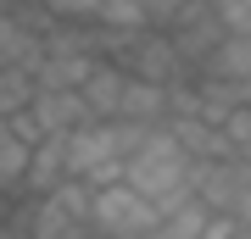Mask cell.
<instances>
[{"mask_svg":"<svg viewBox=\"0 0 251 239\" xmlns=\"http://www.w3.org/2000/svg\"><path fill=\"white\" fill-rule=\"evenodd\" d=\"M45 11L56 22H90V28H100V0H45Z\"/></svg>","mask_w":251,"mask_h":239,"instance_id":"5bb4252c","label":"cell"},{"mask_svg":"<svg viewBox=\"0 0 251 239\" xmlns=\"http://www.w3.org/2000/svg\"><path fill=\"white\" fill-rule=\"evenodd\" d=\"M23 228L34 239H95V184L67 178L50 195H34V212Z\"/></svg>","mask_w":251,"mask_h":239,"instance_id":"7a4b0ae2","label":"cell"},{"mask_svg":"<svg viewBox=\"0 0 251 239\" xmlns=\"http://www.w3.org/2000/svg\"><path fill=\"white\" fill-rule=\"evenodd\" d=\"M156 228H162L156 200H145L128 178L95 189V234H112V239H156Z\"/></svg>","mask_w":251,"mask_h":239,"instance_id":"277c9868","label":"cell"},{"mask_svg":"<svg viewBox=\"0 0 251 239\" xmlns=\"http://www.w3.org/2000/svg\"><path fill=\"white\" fill-rule=\"evenodd\" d=\"M100 28L106 34H145L151 11H145V0H100Z\"/></svg>","mask_w":251,"mask_h":239,"instance_id":"7c38bea8","label":"cell"},{"mask_svg":"<svg viewBox=\"0 0 251 239\" xmlns=\"http://www.w3.org/2000/svg\"><path fill=\"white\" fill-rule=\"evenodd\" d=\"M206 72H212V78H229V84H246V78H251V34H229V39L212 50Z\"/></svg>","mask_w":251,"mask_h":239,"instance_id":"30bf717a","label":"cell"},{"mask_svg":"<svg viewBox=\"0 0 251 239\" xmlns=\"http://www.w3.org/2000/svg\"><path fill=\"white\" fill-rule=\"evenodd\" d=\"M212 206H206L201 195L190 200V206H179V212H168L162 217V228H156V239H206V228H212Z\"/></svg>","mask_w":251,"mask_h":239,"instance_id":"8fae6325","label":"cell"},{"mask_svg":"<svg viewBox=\"0 0 251 239\" xmlns=\"http://www.w3.org/2000/svg\"><path fill=\"white\" fill-rule=\"evenodd\" d=\"M123 89H128V72L117 62H100L90 72V84H84V106H90L95 123H117V111H123Z\"/></svg>","mask_w":251,"mask_h":239,"instance_id":"ba28073f","label":"cell"},{"mask_svg":"<svg viewBox=\"0 0 251 239\" xmlns=\"http://www.w3.org/2000/svg\"><path fill=\"white\" fill-rule=\"evenodd\" d=\"M123 123H151V128H168L173 123V89L168 84H151V78H128L123 89Z\"/></svg>","mask_w":251,"mask_h":239,"instance_id":"8992f818","label":"cell"},{"mask_svg":"<svg viewBox=\"0 0 251 239\" xmlns=\"http://www.w3.org/2000/svg\"><path fill=\"white\" fill-rule=\"evenodd\" d=\"M6 67H11V62H6V56H0V72H6Z\"/></svg>","mask_w":251,"mask_h":239,"instance_id":"7402d4cb","label":"cell"},{"mask_svg":"<svg viewBox=\"0 0 251 239\" xmlns=\"http://www.w3.org/2000/svg\"><path fill=\"white\" fill-rule=\"evenodd\" d=\"M184 6L190 0H145V11H151V28H173L184 17Z\"/></svg>","mask_w":251,"mask_h":239,"instance_id":"e0dca14e","label":"cell"},{"mask_svg":"<svg viewBox=\"0 0 251 239\" xmlns=\"http://www.w3.org/2000/svg\"><path fill=\"white\" fill-rule=\"evenodd\" d=\"M240 95H246V106H251V78H246V84H240Z\"/></svg>","mask_w":251,"mask_h":239,"instance_id":"44dd1931","label":"cell"},{"mask_svg":"<svg viewBox=\"0 0 251 239\" xmlns=\"http://www.w3.org/2000/svg\"><path fill=\"white\" fill-rule=\"evenodd\" d=\"M123 178L140 189L145 200H156L162 217L196 200V161L184 156V145H179V133H173V123L156 128L151 139L128 156V173H123Z\"/></svg>","mask_w":251,"mask_h":239,"instance_id":"6da1fadb","label":"cell"},{"mask_svg":"<svg viewBox=\"0 0 251 239\" xmlns=\"http://www.w3.org/2000/svg\"><path fill=\"white\" fill-rule=\"evenodd\" d=\"M234 222H240V228H251V184H246V195L240 200H234V212H229Z\"/></svg>","mask_w":251,"mask_h":239,"instance_id":"ac0fdd59","label":"cell"},{"mask_svg":"<svg viewBox=\"0 0 251 239\" xmlns=\"http://www.w3.org/2000/svg\"><path fill=\"white\" fill-rule=\"evenodd\" d=\"M95 239H112V234H95Z\"/></svg>","mask_w":251,"mask_h":239,"instance_id":"603a6c76","label":"cell"},{"mask_svg":"<svg viewBox=\"0 0 251 239\" xmlns=\"http://www.w3.org/2000/svg\"><path fill=\"white\" fill-rule=\"evenodd\" d=\"M224 133H229L234 156H246V161H251V106H240V111H234L229 123H224Z\"/></svg>","mask_w":251,"mask_h":239,"instance_id":"9a60e30c","label":"cell"},{"mask_svg":"<svg viewBox=\"0 0 251 239\" xmlns=\"http://www.w3.org/2000/svg\"><path fill=\"white\" fill-rule=\"evenodd\" d=\"M229 34H251V0H212Z\"/></svg>","mask_w":251,"mask_h":239,"instance_id":"2e32d148","label":"cell"},{"mask_svg":"<svg viewBox=\"0 0 251 239\" xmlns=\"http://www.w3.org/2000/svg\"><path fill=\"white\" fill-rule=\"evenodd\" d=\"M0 239H34L28 228H11V222H0Z\"/></svg>","mask_w":251,"mask_h":239,"instance_id":"d6986e66","label":"cell"},{"mask_svg":"<svg viewBox=\"0 0 251 239\" xmlns=\"http://www.w3.org/2000/svg\"><path fill=\"white\" fill-rule=\"evenodd\" d=\"M34 95H39V78H34V72H23V67H6V72H0V117L28 111Z\"/></svg>","mask_w":251,"mask_h":239,"instance_id":"4fadbf2b","label":"cell"},{"mask_svg":"<svg viewBox=\"0 0 251 239\" xmlns=\"http://www.w3.org/2000/svg\"><path fill=\"white\" fill-rule=\"evenodd\" d=\"M73 178V151H67V133H45L34 145V167H28V189L34 195H50L56 184Z\"/></svg>","mask_w":251,"mask_h":239,"instance_id":"52a82bcc","label":"cell"},{"mask_svg":"<svg viewBox=\"0 0 251 239\" xmlns=\"http://www.w3.org/2000/svg\"><path fill=\"white\" fill-rule=\"evenodd\" d=\"M28 167H34V145L11 128V117H0V195L28 189Z\"/></svg>","mask_w":251,"mask_h":239,"instance_id":"9c48e42d","label":"cell"},{"mask_svg":"<svg viewBox=\"0 0 251 239\" xmlns=\"http://www.w3.org/2000/svg\"><path fill=\"white\" fill-rule=\"evenodd\" d=\"M28 117H34L39 133H73V128L95 123L90 106H84V89H39L34 106H28Z\"/></svg>","mask_w":251,"mask_h":239,"instance_id":"5b68a950","label":"cell"},{"mask_svg":"<svg viewBox=\"0 0 251 239\" xmlns=\"http://www.w3.org/2000/svg\"><path fill=\"white\" fill-rule=\"evenodd\" d=\"M67 151H73V178L84 184H117L128 173V133L123 123H84L67 133Z\"/></svg>","mask_w":251,"mask_h":239,"instance_id":"3957f363","label":"cell"},{"mask_svg":"<svg viewBox=\"0 0 251 239\" xmlns=\"http://www.w3.org/2000/svg\"><path fill=\"white\" fill-rule=\"evenodd\" d=\"M23 6V0H0V17H6V11H17Z\"/></svg>","mask_w":251,"mask_h":239,"instance_id":"ffe728a7","label":"cell"}]
</instances>
